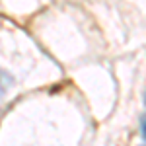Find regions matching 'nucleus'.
Wrapping results in <instances>:
<instances>
[{
  "label": "nucleus",
  "mask_w": 146,
  "mask_h": 146,
  "mask_svg": "<svg viewBox=\"0 0 146 146\" xmlns=\"http://www.w3.org/2000/svg\"><path fill=\"white\" fill-rule=\"evenodd\" d=\"M140 131H142V138L146 140V115L142 117V121H140Z\"/></svg>",
  "instance_id": "f257e3e1"
},
{
  "label": "nucleus",
  "mask_w": 146,
  "mask_h": 146,
  "mask_svg": "<svg viewBox=\"0 0 146 146\" xmlns=\"http://www.w3.org/2000/svg\"><path fill=\"white\" fill-rule=\"evenodd\" d=\"M144 103H146V96H144Z\"/></svg>",
  "instance_id": "f03ea898"
}]
</instances>
